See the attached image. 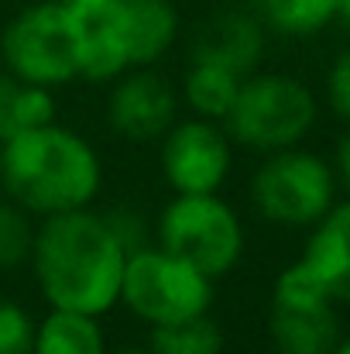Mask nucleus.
I'll list each match as a JSON object with an SVG mask.
<instances>
[{"instance_id": "obj_18", "label": "nucleus", "mask_w": 350, "mask_h": 354, "mask_svg": "<svg viewBox=\"0 0 350 354\" xmlns=\"http://www.w3.org/2000/svg\"><path fill=\"white\" fill-rule=\"evenodd\" d=\"M264 17L282 35H313L337 17L340 0H261Z\"/></svg>"}, {"instance_id": "obj_26", "label": "nucleus", "mask_w": 350, "mask_h": 354, "mask_svg": "<svg viewBox=\"0 0 350 354\" xmlns=\"http://www.w3.org/2000/svg\"><path fill=\"white\" fill-rule=\"evenodd\" d=\"M107 354H110V351H107ZM114 354H144V351H114ZM148 354H151V351H148Z\"/></svg>"}, {"instance_id": "obj_25", "label": "nucleus", "mask_w": 350, "mask_h": 354, "mask_svg": "<svg viewBox=\"0 0 350 354\" xmlns=\"http://www.w3.org/2000/svg\"><path fill=\"white\" fill-rule=\"evenodd\" d=\"M333 354H350V337H347V341H340V344H337V351H333Z\"/></svg>"}, {"instance_id": "obj_23", "label": "nucleus", "mask_w": 350, "mask_h": 354, "mask_svg": "<svg viewBox=\"0 0 350 354\" xmlns=\"http://www.w3.org/2000/svg\"><path fill=\"white\" fill-rule=\"evenodd\" d=\"M337 162H340V176H344V183H347V189H350V134L337 148Z\"/></svg>"}, {"instance_id": "obj_22", "label": "nucleus", "mask_w": 350, "mask_h": 354, "mask_svg": "<svg viewBox=\"0 0 350 354\" xmlns=\"http://www.w3.org/2000/svg\"><path fill=\"white\" fill-rule=\"evenodd\" d=\"M62 7H69L79 21H93V17H104L110 14L120 0H59Z\"/></svg>"}, {"instance_id": "obj_21", "label": "nucleus", "mask_w": 350, "mask_h": 354, "mask_svg": "<svg viewBox=\"0 0 350 354\" xmlns=\"http://www.w3.org/2000/svg\"><path fill=\"white\" fill-rule=\"evenodd\" d=\"M330 104L350 120V48L330 69Z\"/></svg>"}, {"instance_id": "obj_2", "label": "nucleus", "mask_w": 350, "mask_h": 354, "mask_svg": "<svg viewBox=\"0 0 350 354\" xmlns=\"http://www.w3.org/2000/svg\"><path fill=\"white\" fill-rule=\"evenodd\" d=\"M0 186L28 214L83 210L104 186L97 148L55 120L24 127L0 145Z\"/></svg>"}, {"instance_id": "obj_19", "label": "nucleus", "mask_w": 350, "mask_h": 354, "mask_svg": "<svg viewBox=\"0 0 350 354\" xmlns=\"http://www.w3.org/2000/svg\"><path fill=\"white\" fill-rule=\"evenodd\" d=\"M31 244H35V227L24 207L0 203V272H14L31 258Z\"/></svg>"}, {"instance_id": "obj_16", "label": "nucleus", "mask_w": 350, "mask_h": 354, "mask_svg": "<svg viewBox=\"0 0 350 354\" xmlns=\"http://www.w3.org/2000/svg\"><path fill=\"white\" fill-rule=\"evenodd\" d=\"M237 86H240V76L231 69H220L213 62H193L182 93H186V104L196 111V118L224 120L233 107Z\"/></svg>"}, {"instance_id": "obj_14", "label": "nucleus", "mask_w": 350, "mask_h": 354, "mask_svg": "<svg viewBox=\"0 0 350 354\" xmlns=\"http://www.w3.org/2000/svg\"><path fill=\"white\" fill-rule=\"evenodd\" d=\"M31 354H107V337H104L100 317L52 310L35 327Z\"/></svg>"}, {"instance_id": "obj_5", "label": "nucleus", "mask_w": 350, "mask_h": 354, "mask_svg": "<svg viewBox=\"0 0 350 354\" xmlns=\"http://www.w3.org/2000/svg\"><path fill=\"white\" fill-rule=\"evenodd\" d=\"M227 131L247 148L282 151L292 148L316 120L313 93L282 73H247L237 86Z\"/></svg>"}, {"instance_id": "obj_6", "label": "nucleus", "mask_w": 350, "mask_h": 354, "mask_svg": "<svg viewBox=\"0 0 350 354\" xmlns=\"http://www.w3.org/2000/svg\"><path fill=\"white\" fill-rule=\"evenodd\" d=\"M158 244L210 279H220L244 254V227L233 207L217 193H175L162 210Z\"/></svg>"}, {"instance_id": "obj_12", "label": "nucleus", "mask_w": 350, "mask_h": 354, "mask_svg": "<svg viewBox=\"0 0 350 354\" xmlns=\"http://www.w3.org/2000/svg\"><path fill=\"white\" fill-rule=\"evenodd\" d=\"M261 52H264V35L257 21L237 10L213 14L210 21L200 24L193 38V62H213L220 69L237 73L240 80L254 73V66L261 62Z\"/></svg>"}, {"instance_id": "obj_10", "label": "nucleus", "mask_w": 350, "mask_h": 354, "mask_svg": "<svg viewBox=\"0 0 350 354\" xmlns=\"http://www.w3.org/2000/svg\"><path fill=\"white\" fill-rule=\"evenodd\" d=\"M175 107H179L175 90L148 66H141L134 73L117 76L107 118L110 127L127 141H155L175 124Z\"/></svg>"}, {"instance_id": "obj_20", "label": "nucleus", "mask_w": 350, "mask_h": 354, "mask_svg": "<svg viewBox=\"0 0 350 354\" xmlns=\"http://www.w3.org/2000/svg\"><path fill=\"white\" fill-rule=\"evenodd\" d=\"M35 327L38 324L21 303L0 299V354H31Z\"/></svg>"}, {"instance_id": "obj_11", "label": "nucleus", "mask_w": 350, "mask_h": 354, "mask_svg": "<svg viewBox=\"0 0 350 354\" xmlns=\"http://www.w3.org/2000/svg\"><path fill=\"white\" fill-rule=\"evenodd\" d=\"M110 17L130 69L158 62L179 35V10L172 0H120Z\"/></svg>"}, {"instance_id": "obj_4", "label": "nucleus", "mask_w": 350, "mask_h": 354, "mask_svg": "<svg viewBox=\"0 0 350 354\" xmlns=\"http://www.w3.org/2000/svg\"><path fill=\"white\" fill-rule=\"evenodd\" d=\"M83 24L59 0L21 10L0 38V55L10 76L31 86H66L79 80Z\"/></svg>"}, {"instance_id": "obj_15", "label": "nucleus", "mask_w": 350, "mask_h": 354, "mask_svg": "<svg viewBox=\"0 0 350 354\" xmlns=\"http://www.w3.org/2000/svg\"><path fill=\"white\" fill-rule=\"evenodd\" d=\"M55 120L52 90L21 83L10 73H0V145L24 127H38Z\"/></svg>"}, {"instance_id": "obj_1", "label": "nucleus", "mask_w": 350, "mask_h": 354, "mask_svg": "<svg viewBox=\"0 0 350 354\" xmlns=\"http://www.w3.org/2000/svg\"><path fill=\"white\" fill-rule=\"evenodd\" d=\"M28 261L52 310L104 317L120 303L127 244L114 224L90 207L45 217Z\"/></svg>"}, {"instance_id": "obj_17", "label": "nucleus", "mask_w": 350, "mask_h": 354, "mask_svg": "<svg viewBox=\"0 0 350 354\" xmlns=\"http://www.w3.org/2000/svg\"><path fill=\"white\" fill-rule=\"evenodd\" d=\"M224 351V330L210 313L151 327V354H220Z\"/></svg>"}, {"instance_id": "obj_24", "label": "nucleus", "mask_w": 350, "mask_h": 354, "mask_svg": "<svg viewBox=\"0 0 350 354\" xmlns=\"http://www.w3.org/2000/svg\"><path fill=\"white\" fill-rule=\"evenodd\" d=\"M337 14H340L344 21H350V0H340V7H337Z\"/></svg>"}, {"instance_id": "obj_7", "label": "nucleus", "mask_w": 350, "mask_h": 354, "mask_svg": "<svg viewBox=\"0 0 350 354\" xmlns=\"http://www.w3.org/2000/svg\"><path fill=\"white\" fill-rule=\"evenodd\" d=\"M251 193L268 221L306 227L333 207V172L309 151L282 148L257 169Z\"/></svg>"}, {"instance_id": "obj_13", "label": "nucleus", "mask_w": 350, "mask_h": 354, "mask_svg": "<svg viewBox=\"0 0 350 354\" xmlns=\"http://www.w3.org/2000/svg\"><path fill=\"white\" fill-rule=\"evenodd\" d=\"M333 296V303H350V203L330 207L309 237L299 258Z\"/></svg>"}, {"instance_id": "obj_8", "label": "nucleus", "mask_w": 350, "mask_h": 354, "mask_svg": "<svg viewBox=\"0 0 350 354\" xmlns=\"http://www.w3.org/2000/svg\"><path fill=\"white\" fill-rule=\"evenodd\" d=\"M268 327L278 354H333L340 344L333 296L302 261L275 279Z\"/></svg>"}, {"instance_id": "obj_9", "label": "nucleus", "mask_w": 350, "mask_h": 354, "mask_svg": "<svg viewBox=\"0 0 350 354\" xmlns=\"http://www.w3.org/2000/svg\"><path fill=\"white\" fill-rule=\"evenodd\" d=\"M162 172L175 193H217L231 172V138L217 120H175L162 134Z\"/></svg>"}, {"instance_id": "obj_3", "label": "nucleus", "mask_w": 350, "mask_h": 354, "mask_svg": "<svg viewBox=\"0 0 350 354\" xmlns=\"http://www.w3.org/2000/svg\"><path fill=\"white\" fill-rule=\"evenodd\" d=\"M120 303L148 327H165L210 313L213 279L162 244H141L127 251Z\"/></svg>"}]
</instances>
